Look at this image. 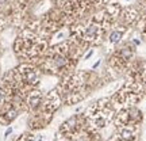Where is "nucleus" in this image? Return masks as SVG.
Returning <instances> with one entry per match:
<instances>
[{"instance_id": "1", "label": "nucleus", "mask_w": 146, "mask_h": 141, "mask_svg": "<svg viewBox=\"0 0 146 141\" xmlns=\"http://www.w3.org/2000/svg\"><path fill=\"white\" fill-rule=\"evenodd\" d=\"M114 106L108 99H100L96 103L91 106L85 113V121L87 125L91 128V130H100L108 125L114 118Z\"/></svg>"}, {"instance_id": "2", "label": "nucleus", "mask_w": 146, "mask_h": 141, "mask_svg": "<svg viewBox=\"0 0 146 141\" xmlns=\"http://www.w3.org/2000/svg\"><path fill=\"white\" fill-rule=\"evenodd\" d=\"M47 43L30 31L23 33L15 42V52L26 58H35L45 53Z\"/></svg>"}, {"instance_id": "3", "label": "nucleus", "mask_w": 146, "mask_h": 141, "mask_svg": "<svg viewBox=\"0 0 146 141\" xmlns=\"http://www.w3.org/2000/svg\"><path fill=\"white\" fill-rule=\"evenodd\" d=\"M104 27L95 23V22H88V23H78L72 29V37L73 39L81 42V43H102L106 37Z\"/></svg>"}, {"instance_id": "4", "label": "nucleus", "mask_w": 146, "mask_h": 141, "mask_svg": "<svg viewBox=\"0 0 146 141\" xmlns=\"http://www.w3.org/2000/svg\"><path fill=\"white\" fill-rule=\"evenodd\" d=\"M85 124H87V121H85L84 115H74L64 122L60 128V132L65 138H69V140L74 138V137H80L85 128Z\"/></svg>"}, {"instance_id": "5", "label": "nucleus", "mask_w": 146, "mask_h": 141, "mask_svg": "<svg viewBox=\"0 0 146 141\" xmlns=\"http://www.w3.org/2000/svg\"><path fill=\"white\" fill-rule=\"evenodd\" d=\"M142 120L141 111L135 107H127L120 110L116 114V124L118 126H131L137 125Z\"/></svg>"}, {"instance_id": "6", "label": "nucleus", "mask_w": 146, "mask_h": 141, "mask_svg": "<svg viewBox=\"0 0 146 141\" xmlns=\"http://www.w3.org/2000/svg\"><path fill=\"white\" fill-rule=\"evenodd\" d=\"M61 100H62V98H61L60 92L56 91V90L52 91V92L45 98V100L42 102V106H41L42 107V114H41V117H47V118H50V117L53 115V113L60 107Z\"/></svg>"}, {"instance_id": "7", "label": "nucleus", "mask_w": 146, "mask_h": 141, "mask_svg": "<svg viewBox=\"0 0 146 141\" xmlns=\"http://www.w3.org/2000/svg\"><path fill=\"white\" fill-rule=\"evenodd\" d=\"M42 102H43V96L39 90H31L29 91L26 95V106L30 111H36L41 109Z\"/></svg>"}, {"instance_id": "8", "label": "nucleus", "mask_w": 146, "mask_h": 141, "mask_svg": "<svg viewBox=\"0 0 146 141\" xmlns=\"http://www.w3.org/2000/svg\"><path fill=\"white\" fill-rule=\"evenodd\" d=\"M18 113H19L18 107H16L14 103H11L7 109L3 110V113L0 115V121L4 122V124H10V122H12V121L18 117Z\"/></svg>"}, {"instance_id": "9", "label": "nucleus", "mask_w": 146, "mask_h": 141, "mask_svg": "<svg viewBox=\"0 0 146 141\" xmlns=\"http://www.w3.org/2000/svg\"><path fill=\"white\" fill-rule=\"evenodd\" d=\"M119 136L123 141L134 140V129L131 126H119Z\"/></svg>"}, {"instance_id": "10", "label": "nucleus", "mask_w": 146, "mask_h": 141, "mask_svg": "<svg viewBox=\"0 0 146 141\" xmlns=\"http://www.w3.org/2000/svg\"><path fill=\"white\" fill-rule=\"evenodd\" d=\"M135 16H137L135 11L131 10V8H127L126 11H123V12L120 14L119 18H120V21H123V22L126 23V25H130L131 22H134Z\"/></svg>"}, {"instance_id": "11", "label": "nucleus", "mask_w": 146, "mask_h": 141, "mask_svg": "<svg viewBox=\"0 0 146 141\" xmlns=\"http://www.w3.org/2000/svg\"><path fill=\"white\" fill-rule=\"evenodd\" d=\"M122 37H123V30H115V31H112L111 34H110L108 42L110 43H112V45H115V43L120 42Z\"/></svg>"}, {"instance_id": "12", "label": "nucleus", "mask_w": 146, "mask_h": 141, "mask_svg": "<svg viewBox=\"0 0 146 141\" xmlns=\"http://www.w3.org/2000/svg\"><path fill=\"white\" fill-rule=\"evenodd\" d=\"M5 99H7V92L4 90H0V110L5 106Z\"/></svg>"}, {"instance_id": "13", "label": "nucleus", "mask_w": 146, "mask_h": 141, "mask_svg": "<svg viewBox=\"0 0 146 141\" xmlns=\"http://www.w3.org/2000/svg\"><path fill=\"white\" fill-rule=\"evenodd\" d=\"M16 141H35V140H34L30 134H23V136H21Z\"/></svg>"}, {"instance_id": "14", "label": "nucleus", "mask_w": 146, "mask_h": 141, "mask_svg": "<svg viewBox=\"0 0 146 141\" xmlns=\"http://www.w3.org/2000/svg\"><path fill=\"white\" fill-rule=\"evenodd\" d=\"M5 0H0V5H3V3H4Z\"/></svg>"}]
</instances>
